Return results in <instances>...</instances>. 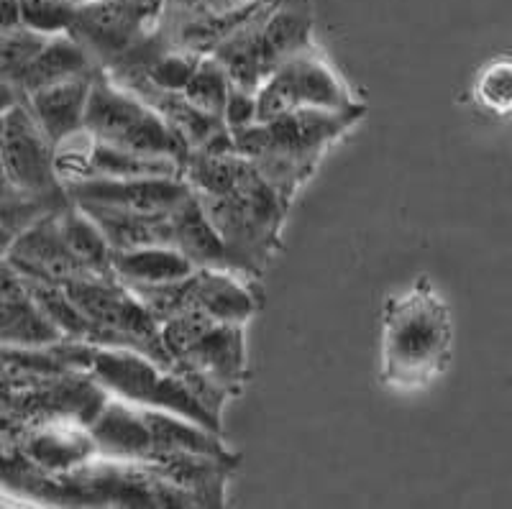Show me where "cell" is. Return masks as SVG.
I'll return each mask as SVG.
<instances>
[{"label":"cell","instance_id":"obj_2","mask_svg":"<svg viewBox=\"0 0 512 509\" xmlns=\"http://www.w3.org/2000/svg\"><path fill=\"white\" fill-rule=\"evenodd\" d=\"M451 333L446 302L428 279H418L384 305L379 379L402 392L433 384L451 361Z\"/></svg>","mask_w":512,"mask_h":509},{"label":"cell","instance_id":"obj_21","mask_svg":"<svg viewBox=\"0 0 512 509\" xmlns=\"http://www.w3.org/2000/svg\"><path fill=\"white\" fill-rule=\"evenodd\" d=\"M93 218L111 251L144 249V246H169V213H131V210L103 208V205H77Z\"/></svg>","mask_w":512,"mask_h":509},{"label":"cell","instance_id":"obj_6","mask_svg":"<svg viewBox=\"0 0 512 509\" xmlns=\"http://www.w3.org/2000/svg\"><path fill=\"white\" fill-rule=\"evenodd\" d=\"M162 343L177 371L231 400L246 384L244 325L182 313L159 323Z\"/></svg>","mask_w":512,"mask_h":509},{"label":"cell","instance_id":"obj_30","mask_svg":"<svg viewBox=\"0 0 512 509\" xmlns=\"http://www.w3.org/2000/svg\"><path fill=\"white\" fill-rule=\"evenodd\" d=\"M254 121H256L254 95L239 93V90H233L231 87L226 108H223V123H226L228 131H233V128H244Z\"/></svg>","mask_w":512,"mask_h":509},{"label":"cell","instance_id":"obj_23","mask_svg":"<svg viewBox=\"0 0 512 509\" xmlns=\"http://www.w3.org/2000/svg\"><path fill=\"white\" fill-rule=\"evenodd\" d=\"M141 180V177H182V164L164 157H144L134 151L95 141L90 146L88 169L82 180Z\"/></svg>","mask_w":512,"mask_h":509},{"label":"cell","instance_id":"obj_28","mask_svg":"<svg viewBox=\"0 0 512 509\" xmlns=\"http://www.w3.org/2000/svg\"><path fill=\"white\" fill-rule=\"evenodd\" d=\"M474 98L495 116H507L512 105V64L507 57L495 59L482 70L474 85Z\"/></svg>","mask_w":512,"mask_h":509},{"label":"cell","instance_id":"obj_3","mask_svg":"<svg viewBox=\"0 0 512 509\" xmlns=\"http://www.w3.org/2000/svg\"><path fill=\"white\" fill-rule=\"evenodd\" d=\"M80 359L82 369L93 376L95 384L108 397L172 412L223 435V405L228 400L192 382L182 371L167 369L144 353L128 351V348L93 346L82 341Z\"/></svg>","mask_w":512,"mask_h":509},{"label":"cell","instance_id":"obj_8","mask_svg":"<svg viewBox=\"0 0 512 509\" xmlns=\"http://www.w3.org/2000/svg\"><path fill=\"white\" fill-rule=\"evenodd\" d=\"M90 323L93 346L128 348L144 353L157 364L175 369L162 343L159 323L144 302L116 277H82L59 284Z\"/></svg>","mask_w":512,"mask_h":509},{"label":"cell","instance_id":"obj_5","mask_svg":"<svg viewBox=\"0 0 512 509\" xmlns=\"http://www.w3.org/2000/svg\"><path fill=\"white\" fill-rule=\"evenodd\" d=\"M313 26V0H277L210 57L221 64L233 90L254 95L280 64L315 47Z\"/></svg>","mask_w":512,"mask_h":509},{"label":"cell","instance_id":"obj_34","mask_svg":"<svg viewBox=\"0 0 512 509\" xmlns=\"http://www.w3.org/2000/svg\"><path fill=\"white\" fill-rule=\"evenodd\" d=\"M13 195H21V192L11 190V185L6 182V177H3V172H0V200H8V197Z\"/></svg>","mask_w":512,"mask_h":509},{"label":"cell","instance_id":"obj_36","mask_svg":"<svg viewBox=\"0 0 512 509\" xmlns=\"http://www.w3.org/2000/svg\"><path fill=\"white\" fill-rule=\"evenodd\" d=\"M77 3H82V0H77Z\"/></svg>","mask_w":512,"mask_h":509},{"label":"cell","instance_id":"obj_22","mask_svg":"<svg viewBox=\"0 0 512 509\" xmlns=\"http://www.w3.org/2000/svg\"><path fill=\"white\" fill-rule=\"evenodd\" d=\"M111 269L126 287L167 284L195 272L190 261L172 246H144V249L113 251Z\"/></svg>","mask_w":512,"mask_h":509},{"label":"cell","instance_id":"obj_20","mask_svg":"<svg viewBox=\"0 0 512 509\" xmlns=\"http://www.w3.org/2000/svg\"><path fill=\"white\" fill-rule=\"evenodd\" d=\"M98 70V64L90 59V54L77 44L72 36L54 34L44 41V47L39 49L29 67L24 70L21 80H18V93L21 98L36 93L41 87L54 85V82L75 80V77H93Z\"/></svg>","mask_w":512,"mask_h":509},{"label":"cell","instance_id":"obj_13","mask_svg":"<svg viewBox=\"0 0 512 509\" xmlns=\"http://www.w3.org/2000/svg\"><path fill=\"white\" fill-rule=\"evenodd\" d=\"M0 425L11 430L21 453L29 458L36 471L44 474V479L67 474L98 458V446H95L88 423H82L77 417H47V420L26 425ZM44 479H41V486H44Z\"/></svg>","mask_w":512,"mask_h":509},{"label":"cell","instance_id":"obj_10","mask_svg":"<svg viewBox=\"0 0 512 509\" xmlns=\"http://www.w3.org/2000/svg\"><path fill=\"white\" fill-rule=\"evenodd\" d=\"M256 121L297 113V110H354L364 108L346 80L318 47L280 64L254 93Z\"/></svg>","mask_w":512,"mask_h":509},{"label":"cell","instance_id":"obj_18","mask_svg":"<svg viewBox=\"0 0 512 509\" xmlns=\"http://www.w3.org/2000/svg\"><path fill=\"white\" fill-rule=\"evenodd\" d=\"M169 233H172L169 246L180 251L195 269H233V272H239L233 267L221 236L216 233V228L210 226V220L205 218L203 208L192 192H187L185 200L169 210Z\"/></svg>","mask_w":512,"mask_h":509},{"label":"cell","instance_id":"obj_11","mask_svg":"<svg viewBox=\"0 0 512 509\" xmlns=\"http://www.w3.org/2000/svg\"><path fill=\"white\" fill-rule=\"evenodd\" d=\"M159 0H82L67 36L108 70L123 52L157 29Z\"/></svg>","mask_w":512,"mask_h":509},{"label":"cell","instance_id":"obj_27","mask_svg":"<svg viewBox=\"0 0 512 509\" xmlns=\"http://www.w3.org/2000/svg\"><path fill=\"white\" fill-rule=\"evenodd\" d=\"M77 11V0H18L21 26L36 34H67Z\"/></svg>","mask_w":512,"mask_h":509},{"label":"cell","instance_id":"obj_32","mask_svg":"<svg viewBox=\"0 0 512 509\" xmlns=\"http://www.w3.org/2000/svg\"><path fill=\"white\" fill-rule=\"evenodd\" d=\"M21 100H24V98L18 95L16 87L0 80V116H3L8 108H13L16 103H21Z\"/></svg>","mask_w":512,"mask_h":509},{"label":"cell","instance_id":"obj_26","mask_svg":"<svg viewBox=\"0 0 512 509\" xmlns=\"http://www.w3.org/2000/svg\"><path fill=\"white\" fill-rule=\"evenodd\" d=\"M47 39L49 36L36 34V31L26 29V26L0 31V80L18 90V80H21L29 62L39 54V49L44 47Z\"/></svg>","mask_w":512,"mask_h":509},{"label":"cell","instance_id":"obj_29","mask_svg":"<svg viewBox=\"0 0 512 509\" xmlns=\"http://www.w3.org/2000/svg\"><path fill=\"white\" fill-rule=\"evenodd\" d=\"M244 3H249V0H159L157 26L185 24V21L218 16V13L233 11Z\"/></svg>","mask_w":512,"mask_h":509},{"label":"cell","instance_id":"obj_17","mask_svg":"<svg viewBox=\"0 0 512 509\" xmlns=\"http://www.w3.org/2000/svg\"><path fill=\"white\" fill-rule=\"evenodd\" d=\"M59 341L62 333L41 313L24 277L0 259V346L47 348Z\"/></svg>","mask_w":512,"mask_h":509},{"label":"cell","instance_id":"obj_4","mask_svg":"<svg viewBox=\"0 0 512 509\" xmlns=\"http://www.w3.org/2000/svg\"><path fill=\"white\" fill-rule=\"evenodd\" d=\"M195 200L221 236L233 267L249 277H262L282 249L290 205L262 180L254 164L228 190L195 195Z\"/></svg>","mask_w":512,"mask_h":509},{"label":"cell","instance_id":"obj_33","mask_svg":"<svg viewBox=\"0 0 512 509\" xmlns=\"http://www.w3.org/2000/svg\"><path fill=\"white\" fill-rule=\"evenodd\" d=\"M16 236H18V233L13 231L11 226H6L3 220H0V259L8 254V249H11V243H13V238H16Z\"/></svg>","mask_w":512,"mask_h":509},{"label":"cell","instance_id":"obj_12","mask_svg":"<svg viewBox=\"0 0 512 509\" xmlns=\"http://www.w3.org/2000/svg\"><path fill=\"white\" fill-rule=\"evenodd\" d=\"M0 172L11 190L26 197H67L54 167V144L36 126L24 103L3 113Z\"/></svg>","mask_w":512,"mask_h":509},{"label":"cell","instance_id":"obj_15","mask_svg":"<svg viewBox=\"0 0 512 509\" xmlns=\"http://www.w3.org/2000/svg\"><path fill=\"white\" fill-rule=\"evenodd\" d=\"M64 192L75 205L131 210V213H169L190 192L182 177H141V180H77L64 182Z\"/></svg>","mask_w":512,"mask_h":509},{"label":"cell","instance_id":"obj_35","mask_svg":"<svg viewBox=\"0 0 512 509\" xmlns=\"http://www.w3.org/2000/svg\"><path fill=\"white\" fill-rule=\"evenodd\" d=\"M0 123H3V116H0Z\"/></svg>","mask_w":512,"mask_h":509},{"label":"cell","instance_id":"obj_19","mask_svg":"<svg viewBox=\"0 0 512 509\" xmlns=\"http://www.w3.org/2000/svg\"><path fill=\"white\" fill-rule=\"evenodd\" d=\"M93 77L54 82V85L41 87V90L21 100L36 121V126L47 134L52 144H59V141L77 134L82 128V113H85V105H88Z\"/></svg>","mask_w":512,"mask_h":509},{"label":"cell","instance_id":"obj_14","mask_svg":"<svg viewBox=\"0 0 512 509\" xmlns=\"http://www.w3.org/2000/svg\"><path fill=\"white\" fill-rule=\"evenodd\" d=\"M3 259L24 279L47 284H64L82 277H100L82 267V261L64 243L57 226V213L44 215L13 238Z\"/></svg>","mask_w":512,"mask_h":509},{"label":"cell","instance_id":"obj_1","mask_svg":"<svg viewBox=\"0 0 512 509\" xmlns=\"http://www.w3.org/2000/svg\"><path fill=\"white\" fill-rule=\"evenodd\" d=\"M367 116V105L354 110H297L233 128L236 154L249 159L262 180L292 205L300 187L315 174L333 144Z\"/></svg>","mask_w":512,"mask_h":509},{"label":"cell","instance_id":"obj_9","mask_svg":"<svg viewBox=\"0 0 512 509\" xmlns=\"http://www.w3.org/2000/svg\"><path fill=\"white\" fill-rule=\"evenodd\" d=\"M157 323L182 313H198L221 323L246 325L262 310L259 279L233 269H195L167 284L128 287Z\"/></svg>","mask_w":512,"mask_h":509},{"label":"cell","instance_id":"obj_24","mask_svg":"<svg viewBox=\"0 0 512 509\" xmlns=\"http://www.w3.org/2000/svg\"><path fill=\"white\" fill-rule=\"evenodd\" d=\"M57 226L64 243L82 261V267L100 277H116L111 269V246L88 213H82L75 203H70L57 213Z\"/></svg>","mask_w":512,"mask_h":509},{"label":"cell","instance_id":"obj_16","mask_svg":"<svg viewBox=\"0 0 512 509\" xmlns=\"http://www.w3.org/2000/svg\"><path fill=\"white\" fill-rule=\"evenodd\" d=\"M72 369H82L77 341H59L47 348L0 346V412L49 376Z\"/></svg>","mask_w":512,"mask_h":509},{"label":"cell","instance_id":"obj_7","mask_svg":"<svg viewBox=\"0 0 512 509\" xmlns=\"http://www.w3.org/2000/svg\"><path fill=\"white\" fill-rule=\"evenodd\" d=\"M82 131H88L95 141L144 157H164L185 164L190 154L185 139L172 131L162 116L141 103L134 93H128L126 87L116 85L103 70L90 82L88 105L82 113Z\"/></svg>","mask_w":512,"mask_h":509},{"label":"cell","instance_id":"obj_31","mask_svg":"<svg viewBox=\"0 0 512 509\" xmlns=\"http://www.w3.org/2000/svg\"><path fill=\"white\" fill-rule=\"evenodd\" d=\"M16 26H21L18 0H0V31L16 29Z\"/></svg>","mask_w":512,"mask_h":509},{"label":"cell","instance_id":"obj_25","mask_svg":"<svg viewBox=\"0 0 512 509\" xmlns=\"http://www.w3.org/2000/svg\"><path fill=\"white\" fill-rule=\"evenodd\" d=\"M228 93H231V85H228L226 72H223V67L213 57L200 59L187 85L182 87V98L187 103L216 118H223Z\"/></svg>","mask_w":512,"mask_h":509}]
</instances>
